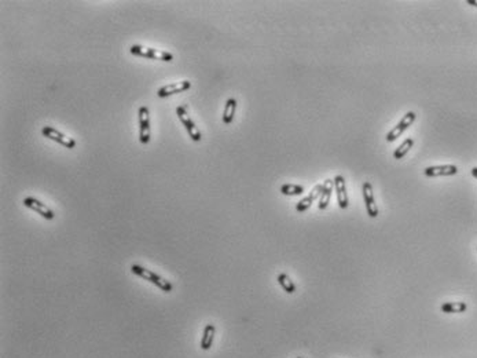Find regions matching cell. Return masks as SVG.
Masks as SVG:
<instances>
[{
  "instance_id": "19",
  "label": "cell",
  "mask_w": 477,
  "mask_h": 358,
  "mask_svg": "<svg viewBox=\"0 0 477 358\" xmlns=\"http://www.w3.org/2000/svg\"><path fill=\"white\" fill-rule=\"evenodd\" d=\"M281 193L285 196H300L304 193V186L296 183H285L281 186Z\"/></svg>"
},
{
  "instance_id": "2",
  "label": "cell",
  "mask_w": 477,
  "mask_h": 358,
  "mask_svg": "<svg viewBox=\"0 0 477 358\" xmlns=\"http://www.w3.org/2000/svg\"><path fill=\"white\" fill-rule=\"evenodd\" d=\"M132 55L137 57H143V58H150V59H158V61L164 62H171L173 59V55L169 51H164V50H157L151 49V47H145L141 45H133L129 49Z\"/></svg>"
},
{
  "instance_id": "15",
  "label": "cell",
  "mask_w": 477,
  "mask_h": 358,
  "mask_svg": "<svg viewBox=\"0 0 477 358\" xmlns=\"http://www.w3.org/2000/svg\"><path fill=\"white\" fill-rule=\"evenodd\" d=\"M235 111H237V99L235 98H229L224 105V112H223V123L231 124L234 120Z\"/></svg>"
},
{
  "instance_id": "16",
  "label": "cell",
  "mask_w": 477,
  "mask_h": 358,
  "mask_svg": "<svg viewBox=\"0 0 477 358\" xmlns=\"http://www.w3.org/2000/svg\"><path fill=\"white\" fill-rule=\"evenodd\" d=\"M442 311L447 314H457V313H464L468 309V305L465 302H447L442 305Z\"/></svg>"
},
{
  "instance_id": "21",
  "label": "cell",
  "mask_w": 477,
  "mask_h": 358,
  "mask_svg": "<svg viewBox=\"0 0 477 358\" xmlns=\"http://www.w3.org/2000/svg\"><path fill=\"white\" fill-rule=\"evenodd\" d=\"M470 173H472L473 177H474V178H476V179H477V167H473V168H472V171H470Z\"/></svg>"
},
{
  "instance_id": "13",
  "label": "cell",
  "mask_w": 477,
  "mask_h": 358,
  "mask_svg": "<svg viewBox=\"0 0 477 358\" xmlns=\"http://www.w3.org/2000/svg\"><path fill=\"white\" fill-rule=\"evenodd\" d=\"M215 333H216V327H215L213 324L205 325L202 332V338H201V345H199L203 351H208V350L212 347Z\"/></svg>"
},
{
  "instance_id": "6",
  "label": "cell",
  "mask_w": 477,
  "mask_h": 358,
  "mask_svg": "<svg viewBox=\"0 0 477 358\" xmlns=\"http://www.w3.org/2000/svg\"><path fill=\"white\" fill-rule=\"evenodd\" d=\"M416 119H417L416 112H407L406 115L403 116V119L399 121L398 125H396V127H393V129L391 130L388 134H387V141L393 142L396 138L400 137V135H402V134L404 133L408 127H410L411 124L416 121Z\"/></svg>"
},
{
  "instance_id": "11",
  "label": "cell",
  "mask_w": 477,
  "mask_h": 358,
  "mask_svg": "<svg viewBox=\"0 0 477 358\" xmlns=\"http://www.w3.org/2000/svg\"><path fill=\"white\" fill-rule=\"evenodd\" d=\"M323 187H325L323 183H321V185H315V187H312V191L309 192L308 196H305L304 199H301L300 201L297 203V205H296L297 213H304V211H307V209H308V208L314 204L315 200L318 199V197H321V195H322V192H323Z\"/></svg>"
},
{
  "instance_id": "14",
  "label": "cell",
  "mask_w": 477,
  "mask_h": 358,
  "mask_svg": "<svg viewBox=\"0 0 477 358\" xmlns=\"http://www.w3.org/2000/svg\"><path fill=\"white\" fill-rule=\"evenodd\" d=\"M323 185H325V187H323L322 195H321V197H319V204H318L319 209H326L329 203H330V197H331V193H333V186H334V182L331 181V179H326V181L323 182Z\"/></svg>"
},
{
  "instance_id": "7",
  "label": "cell",
  "mask_w": 477,
  "mask_h": 358,
  "mask_svg": "<svg viewBox=\"0 0 477 358\" xmlns=\"http://www.w3.org/2000/svg\"><path fill=\"white\" fill-rule=\"evenodd\" d=\"M22 204L27 208L32 209V211H35L37 213L41 218H44L47 221H53L54 217H55V214H54L53 209H50L44 203H41L40 200L35 199V197H25L22 201Z\"/></svg>"
},
{
  "instance_id": "4",
  "label": "cell",
  "mask_w": 477,
  "mask_h": 358,
  "mask_svg": "<svg viewBox=\"0 0 477 358\" xmlns=\"http://www.w3.org/2000/svg\"><path fill=\"white\" fill-rule=\"evenodd\" d=\"M150 113L149 108H139V141L143 145H147L150 142Z\"/></svg>"
},
{
  "instance_id": "22",
  "label": "cell",
  "mask_w": 477,
  "mask_h": 358,
  "mask_svg": "<svg viewBox=\"0 0 477 358\" xmlns=\"http://www.w3.org/2000/svg\"><path fill=\"white\" fill-rule=\"evenodd\" d=\"M297 358H303V357H297Z\"/></svg>"
},
{
  "instance_id": "20",
  "label": "cell",
  "mask_w": 477,
  "mask_h": 358,
  "mask_svg": "<svg viewBox=\"0 0 477 358\" xmlns=\"http://www.w3.org/2000/svg\"><path fill=\"white\" fill-rule=\"evenodd\" d=\"M466 3H468V5H470V6H474V7H477V0H468Z\"/></svg>"
},
{
  "instance_id": "18",
  "label": "cell",
  "mask_w": 477,
  "mask_h": 358,
  "mask_svg": "<svg viewBox=\"0 0 477 358\" xmlns=\"http://www.w3.org/2000/svg\"><path fill=\"white\" fill-rule=\"evenodd\" d=\"M413 145H414V139H413V138H407V139H404L402 145L399 146L398 149L393 152V159L395 160L403 159V157H404V156L410 152Z\"/></svg>"
},
{
  "instance_id": "10",
  "label": "cell",
  "mask_w": 477,
  "mask_h": 358,
  "mask_svg": "<svg viewBox=\"0 0 477 358\" xmlns=\"http://www.w3.org/2000/svg\"><path fill=\"white\" fill-rule=\"evenodd\" d=\"M458 174V167L454 164H444V165H433L424 170V175L429 178L435 177H451Z\"/></svg>"
},
{
  "instance_id": "17",
  "label": "cell",
  "mask_w": 477,
  "mask_h": 358,
  "mask_svg": "<svg viewBox=\"0 0 477 358\" xmlns=\"http://www.w3.org/2000/svg\"><path fill=\"white\" fill-rule=\"evenodd\" d=\"M277 281H278V284L282 287V289L286 292V293H294V292H296V285H294V283L292 281V279L287 275H285V273L278 275Z\"/></svg>"
},
{
  "instance_id": "9",
  "label": "cell",
  "mask_w": 477,
  "mask_h": 358,
  "mask_svg": "<svg viewBox=\"0 0 477 358\" xmlns=\"http://www.w3.org/2000/svg\"><path fill=\"white\" fill-rule=\"evenodd\" d=\"M191 89V83L189 80H183V81H177V83H171L167 86H163L161 89L157 91L158 98H167L169 95H175V94L185 93L187 90Z\"/></svg>"
},
{
  "instance_id": "5",
  "label": "cell",
  "mask_w": 477,
  "mask_h": 358,
  "mask_svg": "<svg viewBox=\"0 0 477 358\" xmlns=\"http://www.w3.org/2000/svg\"><path fill=\"white\" fill-rule=\"evenodd\" d=\"M41 134L44 135L46 138H49L51 141L57 142L59 145L65 146L66 149H75L76 148V141L73 138L67 137L61 131H58L57 129H54V127H50V125H46L41 129Z\"/></svg>"
},
{
  "instance_id": "8",
  "label": "cell",
  "mask_w": 477,
  "mask_h": 358,
  "mask_svg": "<svg viewBox=\"0 0 477 358\" xmlns=\"http://www.w3.org/2000/svg\"><path fill=\"white\" fill-rule=\"evenodd\" d=\"M363 199H365V205H366L367 215L370 218L378 217V207H377L374 195H373V186L370 182H365L362 187Z\"/></svg>"
},
{
  "instance_id": "12",
  "label": "cell",
  "mask_w": 477,
  "mask_h": 358,
  "mask_svg": "<svg viewBox=\"0 0 477 358\" xmlns=\"http://www.w3.org/2000/svg\"><path fill=\"white\" fill-rule=\"evenodd\" d=\"M334 182V187H336L337 193V203L338 207L345 209L348 208L349 200H348V193H347V186H345V179L343 175H336V178L333 179Z\"/></svg>"
},
{
  "instance_id": "1",
  "label": "cell",
  "mask_w": 477,
  "mask_h": 358,
  "mask_svg": "<svg viewBox=\"0 0 477 358\" xmlns=\"http://www.w3.org/2000/svg\"><path fill=\"white\" fill-rule=\"evenodd\" d=\"M131 271L132 275L141 277V279L146 280L149 283H151L155 287H158L163 292H171L173 289V285L169 283L168 280H165L164 277L158 276L151 270H147L146 267H143L141 265H132L131 266Z\"/></svg>"
},
{
  "instance_id": "3",
  "label": "cell",
  "mask_w": 477,
  "mask_h": 358,
  "mask_svg": "<svg viewBox=\"0 0 477 358\" xmlns=\"http://www.w3.org/2000/svg\"><path fill=\"white\" fill-rule=\"evenodd\" d=\"M176 115H177V117H179V120H180V123L185 125L186 131H187V134H189V137L191 138V141H194V142L201 141V138H202L201 137V131H199L198 127L195 125V123L193 121L190 115L187 113L186 107L179 105V107L176 108Z\"/></svg>"
}]
</instances>
